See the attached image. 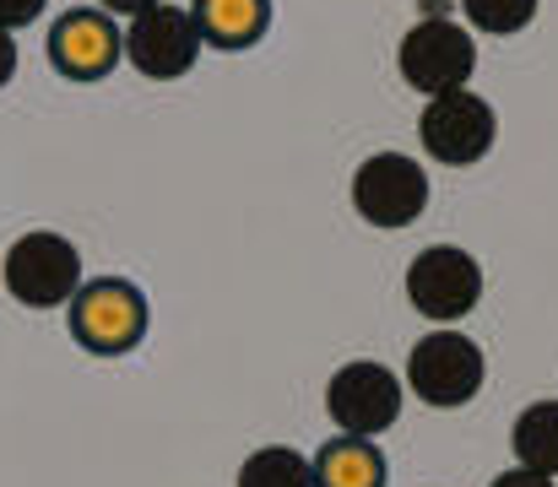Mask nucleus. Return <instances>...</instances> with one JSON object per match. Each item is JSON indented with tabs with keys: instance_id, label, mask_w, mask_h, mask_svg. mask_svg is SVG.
<instances>
[{
	"instance_id": "1",
	"label": "nucleus",
	"mask_w": 558,
	"mask_h": 487,
	"mask_svg": "<svg viewBox=\"0 0 558 487\" xmlns=\"http://www.w3.org/2000/svg\"><path fill=\"white\" fill-rule=\"evenodd\" d=\"M0 282L5 293L22 304V309H60L76 299L82 288V255L65 233H49V228H33L22 233L5 260H0Z\"/></svg>"
},
{
	"instance_id": "2",
	"label": "nucleus",
	"mask_w": 558,
	"mask_h": 487,
	"mask_svg": "<svg viewBox=\"0 0 558 487\" xmlns=\"http://www.w3.org/2000/svg\"><path fill=\"white\" fill-rule=\"evenodd\" d=\"M483 374H488L483 346H477L472 336L439 325V330H428V336L412 346V357H407V379H401V385H407L417 401L450 412V406H466V401L483 390Z\"/></svg>"
},
{
	"instance_id": "3",
	"label": "nucleus",
	"mask_w": 558,
	"mask_h": 487,
	"mask_svg": "<svg viewBox=\"0 0 558 487\" xmlns=\"http://www.w3.org/2000/svg\"><path fill=\"white\" fill-rule=\"evenodd\" d=\"M396 65H401V82L412 93H428V98H445V93H461L477 71V44L461 22L450 16H423L412 22V33L401 38L396 49Z\"/></svg>"
},
{
	"instance_id": "4",
	"label": "nucleus",
	"mask_w": 558,
	"mask_h": 487,
	"mask_svg": "<svg viewBox=\"0 0 558 487\" xmlns=\"http://www.w3.org/2000/svg\"><path fill=\"white\" fill-rule=\"evenodd\" d=\"M71 336L87 352H98V357L131 352L147 336V299H142V288L125 282V277L82 282L76 299H71Z\"/></svg>"
},
{
	"instance_id": "5",
	"label": "nucleus",
	"mask_w": 558,
	"mask_h": 487,
	"mask_svg": "<svg viewBox=\"0 0 558 487\" xmlns=\"http://www.w3.org/2000/svg\"><path fill=\"white\" fill-rule=\"evenodd\" d=\"M401 401H407V385L396 379V368H385L374 357L342 363L331 374V385H326V412L353 439H379L385 428H396Z\"/></svg>"
},
{
	"instance_id": "6",
	"label": "nucleus",
	"mask_w": 558,
	"mask_h": 487,
	"mask_svg": "<svg viewBox=\"0 0 558 487\" xmlns=\"http://www.w3.org/2000/svg\"><path fill=\"white\" fill-rule=\"evenodd\" d=\"M483 299V266L456 244H428L407 266V304L434 325L466 320Z\"/></svg>"
},
{
	"instance_id": "7",
	"label": "nucleus",
	"mask_w": 558,
	"mask_h": 487,
	"mask_svg": "<svg viewBox=\"0 0 558 487\" xmlns=\"http://www.w3.org/2000/svg\"><path fill=\"white\" fill-rule=\"evenodd\" d=\"M428 206V173L417 168V158L407 153H374V158L359 162L353 173V211L369 222V228H407L417 222Z\"/></svg>"
},
{
	"instance_id": "8",
	"label": "nucleus",
	"mask_w": 558,
	"mask_h": 487,
	"mask_svg": "<svg viewBox=\"0 0 558 487\" xmlns=\"http://www.w3.org/2000/svg\"><path fill=\"white\" fill-rule=\"evenodd\" d=\"M417 136H423V153L434 162L466 168V162L488 158V147L499 136V114H494L488 98H477L472 87H461V93L428 98V109L417 120Z\"/></svg>"
},
{
	"instance_id": "9",
	"label": "nucleus",
	"mask_w": 558,
	"mask_h": 487,
	"mask_svg": "<svg viewBox=\"0 0 558 487\" xmlns=\"http://www.w3.org/2000/svg\"><path fill=\"white\" fill-rule=\"evenodd\" d=\"M125 60V33L114 27L109 11L98 5H76L49 27V65L65 82H98Z\"/></svg>"
},
{
	"instance_id": "10",
	"label": "nucleus",
	"mask_w": 558,
	"mask_h": 487,
	"mask_svg": "<svg viewBox=\"0 0 558 487\" xmlns=\"http://www.w3.org/2000/svg\"><path fill=\"white\" fill-rule=\"evenodd\" d=\"M195 54H201V33H195V16H190L185 5H169L163 0V5L131 16V27H125V60L142 76H153V82L185 76L190 65H195Z\"/></svg>"
},
{
	"instance_id": "11",
	"label": "nucleus",
	"mask_w": 558,
	"mask_h": 487,
	"mask_svg": "<svg viewBox=\"0 0 558 487\" xmlns=\"http://www.w3.org/2000/svg\"><path fill=\"white\" fill-rule=\"evenodd\" d=\"M201 44L211 49H250L271 22V0H195L190 5Z\"/></svg>"
},
{
	"instance_id": "12",
	"label": "nucleus",
	"mask_w": 558,
	"mask_h": 487,
	"mask_svg": "<svg viewBox=\"0 0 558 487\" xmlns=\"http://www.w3.org/2000/svg\"><path fill=\"white\" fill-rule=\"evenodd\" d=\"M315 487H385V455L374 439L337 434L315 450Z\"/></svg>"
},
{
	"instance_id": "13",
	"label": "nucleus",
	"mask_w": 558,
	"mask_h": 487,
	"mask_svg": "<svg viewBox=\"0 0 558 487\" xmlns=\"http://www.w3.org/2000/svg\"><path fill=\"white\" fill-rule=\"evenodd\" d=\"M510 445H515V461H521L526 472H543V477L558 483V401H532V406L515 417Z\"/></svg>"
},
{
	"instance_id": "14",
	"label": "nucleus",
	"mask_w": 558,
	"mask_h": 487,
	"mask_svg": "<svg viewBox=\"0 0 558 487\" xmlns=\"http://www.w3.org/2000/svg\"><path fill=\"white\" fill-rule=\"evenodd\" d=\"M239 487H315V466L293 445H260L255 455H244Z\"/></svg>"
},
{
	"instance_id": "15",
	"label": "nucleus",
	"mask_w": 558,
	"mask_h": 487,
	"mask_svg": "<svg viewBox=\"0 0 558 487\" xmlns=\"http://www.w3.org/2000/svg\"><path fill=\"white\" fill-rule=\"evenodd\" d=\"M461 11H466V22L477 33L510 38V33H521L537 16V0H461Z\"/></svg>"
},
{
	"instance_id": "16",
	"label": "nucleus",
	"mask_w": 558,
	"mask_h": 487,
	"mask_svg": "<svg viewBox=\"0 0 558 487\" xmlns=\"http://www.w3.org/2000/svg\"><path fill=\"white\" fill-rule=\"evenodd\" d=\"M44 5H49V0H0V27H5V33H16V27L38 22V16H44Z\"/></svg>"
},
{
	"instance_id": "17",
	"label": "nucleus",
	"mask_w": 558,
	"mask_h": 487,
	"mask_svg": "<svg viewBox=\"0 0 558 487\" xmlns=\"http://www.w3.org/2000/svg\"><path fill=\"white\" fill-rule=\"evenodd\" d=\"M488 487H558L554 477H543V472H526V466H515V472H499Z\"/></svg>"
},
{
	"instance_id": "18",
	"label": "nucleus",
	"mask_w": 558,
	"mask_h": 487,
	"mask_svg": "<svg viewBox=\"0 0 558 487\" xmlns=\"http://www.w3.org/2000/svg\"><path fill=\"white\" fill-rule=\"evenodd\" d=\"M153 5H163V0H98V11H120V16H142V11H153Z\"/></svg>"
},
{
	"instance_id": "19",
	"label": "nucleus",
	"mask_w": 558,
	"mask_h": 487,
	"mask_svg": "<svg viewBox=\"0 0 558 487\" xmlns=\"http://www.w3.org/2000/svg\"><path fill=\"white\" fill-rule=\"evenodd\" d=\"M11 76H16V38L0 27V87H5Z\"/></svg>"
}]
</instances>
